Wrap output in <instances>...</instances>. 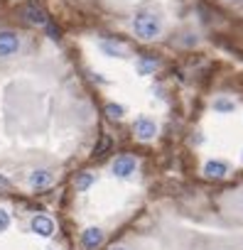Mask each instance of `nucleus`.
<instances>
[{
    "mask_svg": "<svg viewBox=\"0 0 243 250\" xmlns=\"http://www.w3.org/2000/svg\"><path fill=\"white\" fill-rule=\"evenodd\" d=\"M133 32H135V37L143 40V42L157 40V37L162 35V20H160V15H155V13H150V10L135 13V18H133Z\"/></svg>",
    "mask_w": 243,
    "mask_h": 250,
    "instance_id": "nucleus-1",
    "label": "nucleus"
},
{
    "mask_svg": "<svg viewBox=\"0 0 243 250\" xmlns=\"http://www.w3.org/2000/svg\"><path fill=\"white\" fill-rule=\"evenodd\" d=\"M54 182H57V174H54L49 167H37V169H32V172L27 174V187L35 189V191H44V189H49Z\"/></svg>",
    "mask_w": 243,
    "mask_h": 250,
    "instance_id": "nucleus-2",
    "label": "nucleus"
},
{
    "mask_svg": "<svg viewBox=\"0 0 243 250\" xmlns=\"http://www.w3.org/2000/svg\"><path fill=\"white\" fill-rule=\"evenodd\" d=\"M110 172L118 177V179H131L135 172H138V160L133 155H118L110 165Z\"/></svg>",
    "mask_w": 243,
    "mask_h": 250,
    "instance_id": "nucleus-3",
    "label": "nucleus"
},
{
    "mask_svg": "<svg viewBox=\"0 0 243 250\" xmlns=\"http://www.w3.org/2000/svg\"><path fill=\"white\" fill-rule=\"evenodd\" d=\"M30 230H32L35 235H40V238H52V235L57 233V223H54V218L47 216V213H35V216L30 218Z\"/></svg>",
    "mask_w": 243,
    "mask_h": 250,
    "instance_id": "nucleus-4",
    "label": "nucleus"
},
{
    "mask_svg": "<svg viewBox=\"0 0 243 250\" xmlns=\"http://www.w3.org/2000/svg\"><path fill=\"white\" fill-rule=\"evenodd\" d=\"M133 133H135V138H138L140 143H150V140L157 138L160 128H157V123H155L153 118H138V120L133 123Z\"/></svg>",
    "mask_w": 243,
    "mask_h": 250,
    "instance_id": "nucleus-5",
    "label": "nucleus"
},
{
    "mask_svg": "<svg viewBox=\"0 0 243 250\" xmlns=\"http://www.w3.org/2000/svg\"><path fill=\"white\" fill-rule=\"evenodd\" d=\"M20 49V37L10 30H3L0 32V57H13L18 54Z\"/></svg>",
    "mask_w": 243,
    "mask_h": 250,
    "instance_id": "nucleus-6",
    "label": "nucleus"
},
{
    "mask_svg": "<svg viewBox=\"0 0 243 250\" xmlns=\"http://www.w3.org/2000/svg\"><path fill=\"white\" fill-rule=\"evenodd\" d=\"M101 243H103V230L98 226H88L81 233V245L86 250H96V248H101Z\"/></svg>",
    "mask_w": 243,
    "mask_h": 250,
    "instance_id": "nucleus-7",
    "label": "nucleus"
},
{
    "mask_svg": "<svg viewBox=\"0 0 243 250\" xmlns=\"http://www.w3.org/2000/svg\"><path fill=\"white\" fill-rule=\"evenodd\" d=\"M228 172H231V167L226 162H221V160H209L204 165V174L209 179H223V177H228Z\"/></svg>",
    "mask_w": 243,
    "mask_h": 250,
    "instance_id": "nucleus-8",
    "label": "nucleus"
},
{
    "mask_svg": "<svg viewBox=\"0 0 243 250\" xmlns=\"http://www.w3.org/2000/svg\"><path fill=\"white\" fill-rule=\"evenodd\" d=\"M25 18H27L32 25H49V18H47V13H44L40 5H27V8H25Z\"/></svg>",
    "mask_w": 243,
    "mask_h": 250,
    "instance_id": "nucleus-9",
    "label": "nucleus"
},
{
    "mask_svg": "<svg viewBox=\"0 0 243 250\" xmlns=\"http://www.w3.org/2000/svg\"><path fill=\"white\" fill-rule=\"evenodd\" d=\"M98 47H101L103 54H108V57H113V59L126 57V47H123V44H118V42H113V40H103Z\"/></svg>",
    "mask_w": 243,
    "mask_h": 250,
    "instance_id": "nucleus-10",
    "label": "nucleus"
},
{
    "mask_svg": "<svg viewBox=\"0 0 243 250\" xmlns=\"http://www.w3.org/2000/svg\"><path fill=\"white\" fill-rule=\"evenodd\" d=\"M93 184H96V174L93 172H79L74 177V189L76 191H88Z\"/></svg>",
    "mask_w": 243,
    "mask_h": 250,
    "instance_id": "nucleus-11",
    "label": "nucleus"
},
{
    "mask_svg": "<svg viewBox=\"0 0 243 250\" xmlns=\"http://www.w3.org/2000/svg\"><path fill=\"white\" fill-rule=\"evenodd\" d=\"M106 115L110 120H120V118L126 115V108L120 105V103H106Z\"/></svg>",
    "mask_w": 243,
    "mask_h": 250,
    "instance_id": "nucleus-12",
    "label": "nucleus"
},
{
    "mask_svg": "<svg viewBox=\"0 0 243 250\" xmlns=\"http://www.w3.org/2000/svg\"><path fill=\"white\" fill-rule=\"evenodd\" d=\"M135 69H138V74L145 76V74H153V71L157 69V62H155V59H140V62L135 64Z\"/></svg>",
    "mask_w": 243,
    "mask_h": 250,
    "instance_id": "nucleus-13",
    "label": "nucleus"
},
{
    "mask_svg": "<svg viewBox=\"0 0 243 250\" xmlns=\"http://www.w3.org/2000/svg\"><path fill=\"white\" fill-rule=\"evenodd\" d=\"M10 226H13V216H10V211H8L5 206H0V233L10 230Z\"/></svg>",
    "mask_w": 243,
    "mask_h": 250,
    "instance_id": "nucleus-14",
    "label": "nucleus"
},
{
    "mask_svg": "<svg viewBox=\"0 0 243 250\" xmlns=\"http://www.w3.org/2000/svg\"><path fill=\"white\" fill-rule=\"evenodd\" d=\"M233 108H236V103L231 98H216L214 101V110H219V113H231Z\"/></svg>",
    "mask_w": 243,
    "mask_h": 250,
    "instance_id": "nucleus-15",
    "label": "nucleus"
},
{
    "mask_svg": "<svg viewBox=\"0 0 243 250\" xmlns=\"http://www.w3.org/2000/svg\"><path fill=\"white\" fill-rule=\"evenodd\" d=\"M108 147H110V138H106V135H103V138L98 140V145H96V150H93V155L98 157V155H103V150H108Z\"/></svg>",
    "mask_w": 243,
    "mask_h": 250,
    "instance_id": "nucleus-16",
    "label": "nucleus"
},
{
    "mask_svg": "<svg viewBox=\"0 0 243 250\" xmlns=\"http://www.w3.org/2000/svg\"><path fill=\"white\" fill-rule=\"evenodd\" d=\"M10 187H13L10 177H8V174H3V172H0V191H8Z\"/></svg>",
    "mask_w": 243,
    "mask_h": 250,
    "instance_id": "nucleus-17",
    "label": "nucleus"
},
{
    "mask_svg": "<svg viewBox=\"0 0 243 250\" xmlns=\"http://www.w3.org/2000/svg\"><path fill=\"white\" fill-rule=\"evenodd\" d=\"M49 37H52V40H59V30L52 27V25H49Z\"/></svg>",
    "mask_w": 243,
    "mask_h": 250,
    "instance_id": "nucleus-18",
    "label": "nucleus"
},
{
    "mask_svg": "<svg viewBox=\"0 0 243 250\" xmlns=\"http://www.w3.org/2000/svg\"><path fill=\"white\" fill-rule=\"evenodd\" d=\"M110 250H128V248H123V245H115V248H110Z\"/></svg>",
    "mask_w": 243,
    "mask_h": 250,
    "instance_id": "nucleus-19",
    "label": "nucleus"
},
{
    "mask_svg": "<svg viewBox=\"0 0 243 250\" xmlns=\"http://www.w3.org/2000/svg\"><path fill=\"white\" fill-rule=\"evenodd\" d=\"M241 162H243V152H241Z\"/></svg>",
    "mask_w": 243,
    "mask_h": 250,
    "instance_id": "nucleus-20",
    "label": "nucleus"
}]
</instances>
